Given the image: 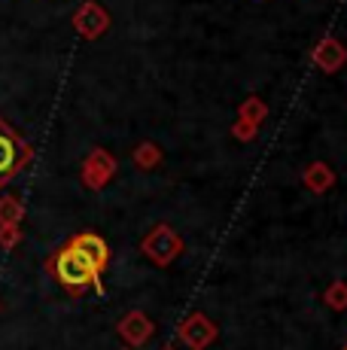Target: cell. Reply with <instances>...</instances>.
<instances>
[{
  "mask_svg": "<svg viewBox=\"0 0 347 350\" xmlns=\"http://www.w3.org/2000/svg\"><path fill=\"white\" fill-rule=\"evenodd\" d=\"M323 305L329 308V311H347V284L344 280H335V284L326 286Z\"/></svg>",
  "mask_w": 347,
  "mask_h": 350,
  "instance_id": "obj_13",
  "label": "cell"
},
{
  "mask_svg": "<svg viewBox=\"0 0 347 350\" xmlns=\"http://www.w3.org/2000/svg\"><path fill=\"white\" fill-rule=\"evenodd\" d=\"M162 350H174V347H162Z\"/></svg>",
  "mask_w": 347,
  "mask_h": 350,
  "instance_id": "obj_17",
  "label": "cell"
},
{
  "mask_svg": "<svg viewBox=\"0 0 347 350\" xmlns=\"http://www.w3.org/2000/svg\"><path fill=\"white\" fill-rule=\"evenodd\" d=\"M311 62L326 73H338L347 64V49L338 37H323L311 52Z\"/></svg>",
  "mask_w": 347,
  "mask_h": 350,
  "instance_id": "obj_9",
  "label": "cell"
},
{
  "mask_svg": "<svg viewBox=\"0 0 347 350\" xmlns=\"http://www.w3.org/2000/svg\"><path fill=\"white\" fill-rule=\"evenodd\" d=\"M131 165L140 167V171H152V167H158L162 165V150H158V144H152V140L137 144L135 150H131Z\"/></svg>",
  "mask_w": 347,
  "mask_h": 350,
  "instance_id": "obj_11",
  "label": "cell"
},
{
  "mask_svg": "<svg viewBox=\"0 0 347 350\" xmlns=\"http://www.w3.org/2000/svg\"><path fill=\"white\" fill-rule=\"evenodd\" d=\"M116 332L122 335V341L128 347H143L152 338V332H156V323L146 317L143 311H128L116 323Z\"/></svg>",
  "mask_w": 347,
  "mask_h": 350,
  "instance_id": "obj_8",
  "label": "cell"
},
{
  "mask_svg": "<svg viewBox=\"0 0 347 350\" xmlns=\"http://www.w3.org/2000/svg\"><path fill=\"white\" fill-rule=\"evenodd\" d=\"M238 119H247V122H253V125H262L265 119H268V104H265L262 98L250 95L241 107H238Z\"/></svg>",
  "mask_w": 347,
  "mask_h": 350,
  "instance_id": "obj_12",
  "label": "cell"
},
{
  "mask_svg": "<svg viewBox=\"0 0 347 350\" xmlns=\"http://www.w3.org/2000/svg\"><path fill=\"white\" fill-rule=\"evenodd\" d=\"M259 134V125L247 122V119H235V125H232V137L241 140V144H250V140H256Z\"/></svg>",
  "mask_w": 347,
  "mask_h": 350,
  "instance_id": "obj_15",
  "label": "cell"
},
{
  "mask_svg": "<svg viewBox=\"0 0 347 350\" xmlns=\"http://www.w3.org/2000/svg\"><path fill=\"white\" fill-rule=\"evenodd\" d=\"M183 250H186L183 238H180V234L174 232L168 223L152 226L150 232L143 234V241H140V253H143L156 268H168Z\"/></svg>",
  "mask_w": 347,
  "mask_h": 350,
  "instance_id": "obj_2",
  "label": "cell"
},
{
  "mask_svg": "<svg viewBox=\"0 0 347 350\" xmlns=\"http://www.w3.org/2000/svg\"><path fill=\"white\" fill-rule=\"evenodd\" d=\"M116 167H119L116 156H110L104 146H95V150L85 156L83 171H79L83 174V186L85 189H92V192H101L104 186L116 177Z\"/></svg>",
  "mask_w": 347,
  "mask_h": 350,
  "instance_id": "obj_5",
  "label": "cell"
},
{
  "mask_svg": "<svg viewBox=\"0 0 347 350\" xmlns=\"http://www.w3.org/2000/svg\"><path fill=\"white\" fill-rule=\"evenodd\" d=\"M73 28L79 31V37L98 40L110 31V12H107L98 0H85V3L73 12Z\"/></svg>",
  "mask_w": 347,
  "mask_h": 350,
  "instance_id": "obj_6",
  "label": "cell"
},
{
  "mask_svg": "<svg viewBox=\"0 0 347 350\" xmlns=\"http://www.w3.org/2000/svg\"><path fill=\"white\" fill-rule=\"evenodd\" d=\"M344 350H347V345H344Z\"/></svg>",
  "mask_w": 347,
  "mask_h": 350,
  "instance_id": "obj_18",
  "label": "cell"
},
{
  "mask_svg": "<svg viewBox=\"0 0 347 350\" xmlns=\"http://www.w3.org/2000/svg\"><path fill=\"white\" fill-rule=\"evenodd\" d=\"M18 241V226H0V244L12 247Z\"/></svg>",
  "mask_w": 347,
  "mask_h": 350,
  "instance_id": "obj_16",
  "label": "cell"
},
{
  "mask_svg": "<svg viewBox=\"0 0 347 350\" xmlns=\"http://www.w3.org/2000/svg\"><path fill=\"white\" fill-rule=\"evenodd\" d=\"M68 244L79 256H85L98 274H104L107 262H110V247H107V241L101 238V234H98V232H79V234H73Z\"/></svg>",
  "mask_w": 347,
  "mask_h": 350,
  "instance_id": "obj_7",
  "label": "cell"
},
{
  "mask_svg": "<svg viewBox=\"0 0 347 350\" xmlns=\"http://www.w3.org/2000/svg\"><path fill=\"white\" fill-rule=\"evenodd\" d=\"M217 335H219L217 323H213L208 314H202V311L186 314L183 323L177 326V338L183 341L189 350H208L213 341H217Z\"/></svg>",
  "mask_w": 347,
  "mask_h": 350,
  "instance_id": "obj_4",
  "label": "cell"
},
{
  "mask_svg": "<svg viewBox=\"0 0 347 350\" xmlns=\"http://www.w3.org/2000/svg\"><path fill=\"white\" fill-rule=\"evenodd\" d=\"M25 217V207L18 198H0V226H18Z\"/></svg>",
  "mask_w": 347,
  "mask_h": 350,
  "instance_id": "obj_14",
  "label": "cell"
},
{
  "mask_svg": "<svg viewBox=\"0 0 347 350\" xmlns=\"http://www.w3.org/2000/svg\"><path fill=\"white\" fill-rule=\"evenodd\" d=\"M49 274L58 280L70 295H83L85 289H95V293H104L101 274L92 268V262L85 256H79L70 244L58 247L55 253L49 256Z\"/></svg>",
  "mask_w": 347,
  "mask_h": 350,
  "instance_id": "obj_1",
  "label": "cell"
},
{
  "mask_svg": "<svg viewBox=\"0 0 347 350\" xmlns=\"http://www.w3.org/2000/svg\"><path fill=\"white\" fill-rule=\"evenodd\" d=\"M31 161V146L0 119V186H6Z\"/></svg>",
  "mask_w": 347,
  "mask_h": 350,
  "instance_id": "obj_3",
  "label": "cell"
},
{
  "mask_svg": "<svg viewBox=\"0 0 347 350\" xmlns=\"http://www.w3.org/2000/svg\"><path fill=\"white\" fill-rule=\"evenodd\" d=\"M302 183L308 186L314 195H323L335 186V171H332L326 161H311V165L302 171Z\"/></svg>",
  "mask_w": 347,
  "mask_h": 350,
  "instance_id": "obj_10",
  "label": "cell"
}]
</instances>
